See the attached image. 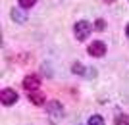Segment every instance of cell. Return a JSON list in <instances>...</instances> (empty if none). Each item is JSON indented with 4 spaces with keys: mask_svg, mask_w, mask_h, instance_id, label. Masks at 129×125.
Returning a JSON list of instances; mask_svg holds the SVG:
<instances>
[{
    "mask_svg": "<svg viewBox=\"0 0 129 125\" xmlns=\"http://www.w3.org/2000/svg\"><path fill=\"white\" fill-rule=\"evenodd\" d=\"M12 19H14V21H17V23H25V14L14 8V10H12Z\"/></svg>",
    "mask_w": 129,
    "mask_h": 125,
    "instance_id": "cell-7",
    "label": "cell"
},
{
    "mask_svg": "<svg viewBox=\"0 0 129 125\" xmlns=\"http://www.w3.org/2000/svg\"><path fill=\"white\" fill-rule=\"evenodd\" d=\"M87 52H89V56H92V58H102V56L106 54V44H104L102 40H94L92 44H89Z\"/></svg>",
    "mask_w": 129,
    "mask_h": 125,
    "instance_id": "cell-3",
    "label": "cell"
},
{
    "mask_svg": "<svg viewBox=\"0 0 129 125\" xmlns=\"http://www.w3.org/2000/svg\"><path fill=\"white\" fill-rule=\"evenodd\" d=\"M73 31H75V38L77 40H85V38L92 33V25L89 21H85V19H81V21L75 23Z\"/></svg>",
    "mask_w": 129,
    "mask_h": 125,
    "instance_id": "cell-2",
    "label": "cell"
},
{
    "mask_svg": "<svg viewBox=\"0 0 129 125\" xmlns=\"http://www.w3.org/2000/svg\"><path fill=\"white\" fill-rule=\"evenodd\" d=\"M21 8H33V6L37 4V0H17Z\"/></svg>",
    "mask_w": 129,
    "mask_h": 125,
    "instance_id": "cell-11",
    "label": "cell"
},
{
    "mask_svg": "<svg viewBox=\"0 0 129 125\" xmlns=\"http://www.w3.org/2000/svg\"><path fill=\"white\" fill-rule=\"evenodd\" d=\"M39 87H41V77L39 75H35V73L25 75V79H23V89L25 91H39Z\"/></svg>",
    "mask_w": 129,
    "mask_h": 125,
    "instance_id": "cell-4",
    "label": "cell"
},
{
    "mask_svg": "<svg viewBox=\"0 0 129 125\" xmlns=\"http://www.w3.org/2000/svg\"><path fill=\"white\" fill-rule=\"evenodd\" d=\"M44 100H46L44 93H41V91H29V102L31 104L41 106V104H44Z\"/></svg>",
    "mask_w": 129,
    "mask_h": 125,
    "instance_id": "cell-6",
    "label": "cell"
},
{
    "mask_svg": "<svg viewBox=\"0 0 129 125\" xmlns=\"http://www.w3.org/2000/svg\"><path fill=\"white\" fill-rule=\"evenodd\" d=\"M125 33H127V37H129V23H127V27H125Z\"/></svg>",
    "mask_w": 129,
    "mask_h": 125,
    "instance_id": "cell-12",
    "label": "cell"
},
{
    "mask_svg": "<svg viewBox=\"0 0 129 125\" xmlns=\"http://www.w3.org/2000/svg\"><path fill=\"white\" fill-rule=\"evenodd\" d=\"M104 2H108V4H112V2H114V0H104Z\"/></svg>",
    "mask_w": 129,
    "mask_h": 125,
    "instance_id": "cell-13",
    "label": "cell"
},
{
    "mask_svg": "<svg viewBox=\"0 0 129 125\" xmlns=\"http://www.w3.org/2000/svg\"><path fill=\"white\" fill-rule=\"evenodd\" d=\"M0 100H2L4 106H12V104L17 102V93L14 89H4V91L0 93Z\"/></svg>",
    "mask_w": 129,
    "mask_h": 125,
    "instance_id": "cell-5",
    "label": "cell"
},
{
    "mask_svg": "<svg viewBox=\"0 0 129 125\" xmlns=\"http://www.w3.org/2000/svg\"><path fill=\"white\" fill-rule=\"evenodd\" d=\"M46 114H48L50 121L56 125L62 117H64V108H62V104H60L58 100H52V102L46 104Z\"/></svg>",
    "mask_w": 129,
    "mask_h": 125,
    "instance_id": "cell-1",
    "label": "cell"
},
{
    "mask_svg": "<svg viewBox=\"0 0 129 125\" xmlns=\"http://www.w3.org/2000/svg\"><path fill=\"white\" fill-rule=\"evenodd\" d=\"M116 125H129V117L123 115V114L116 115Z\"/></svg>",
    "mask_w": 129,
    "mask_h": 125,
    "instance_id": "cell-10",
    "label": "cell"
},
{
    "mask_svg": "<svg viewBox=\"0 0 129 125\" xmlns=\"http://www.w3.org/2000/svg\"><path fill=\"white\" fill-rule=\"evenodd\" d=\"M71 71H73L75 75H85V73H87V71H85V67H83V65L79 64V62H77V64H73V65H71Z\"/></svg>",
    "mask_w": 129,
    "mask_h": 125,
    "instance_id": "cell-8",
    "label": "cell"
},
{
    "mask_svg": "<svg viewBox=\"0 0 129 125\" xmlns=\"http://www.w3.org/2000/svg\"><path fill=\"white\" fill-rule=\"evenodd\" d=\"M87 125H104V119L100 117V115H91Z\"/></svg>",
    "mask_w": 129,
    "mask_h": 125,
    "instance_id": "cell-9",
    "label": "cell"
}]
</instances>
